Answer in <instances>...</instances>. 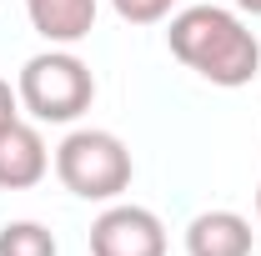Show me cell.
<instances>
[{
	"instance_id": "1",
	"label": "cell",
	"mask_w": 261,
	"mask_h": 256,
	"mask_svg": "<svg viewBox=\"0 0 261 256\" xmlns=\"http://www.w3.org/2000/svg\"><path fill=\"white\" fill-rule=\"evenodd\" d=\"M171 56L196 70L201 81L236 91V86H251L261 70V40L256 31L226 10V5H186L181 15H171Z\"/></svg>"
},
{
	"instance_id": "2",
	"label": "cell",
	"mask_w": 261,
	"mask_h": 256,
	"mask_svg": "<svg viewBox=\"0 0 261 256\" xmlns=\"http://www.w3.org/2000/svg\"><path fill=\"white\" fill-rule=\"evenodd\" d=\"M15 96H20V111H31L40 126H70L91 111L96 75L70 45H50V50H40L20 65Z\"/></svg>"
},
{
	"instance_id": "3",
	"label": "cell",
	"mask_w": 261,
	"mask_h": 256,
	"mask_svg": "<svg viewBox=\"0 0 261 256\" xmlns=\"http://www.w3.org/2000/svg\"><path fill=\"white\" fill-rule=\"evenodd\" d=\"M130 151L116 131L100 126H81L70 131L61 146H56V176L70 196L81 201H116L130 186Z\"/></svg>"
},
{
	"instance_id": "4",
	"label": "cell",
	"mask_w": 261,
	"mask_h": 256,
	"mask_svg": "<svg viewBox=\"0 0 261 256\" xmlns=\"http://www.w3.org/2000/svg\"><path fill=\"white\" fill-rule=\"evenodd\" d=\"M91 256H166V226L151 206L116 201L91 221Z\"/></svg>"
},
{
	"instance_id": "5",
	"label": "cell",
	"mask_w": 261,
	"mask_h": 256,
	"mask_svg": "<svg viewBox=\"0 0 261 256\" xmlns=\"http://www.w3.org/2000/svg\"><path fill=\"white\" fill-rule=\"evenodd\" d=\"M50 171V146L45 136L25 121H10L0 131V191H31Z\"/></svg>"
},
{
	"instance_id": "6",
	"label": "cell",
	"mask_w": 261,
	"mask_h": 256,
	"mask_svg": "<svg viewBox=\"0 0 261 256\" xmlns=\"http://www.w3.org/2000/svg\"><path fill=\"white\" fill-rule=\"evenodd\" d=\"M186 256H251V221L241 211H201L186 226Z\"/></svg>"
},
{
	"instance_id": "7",
	"label": "cell",
	"mask_w": 261,
	"mask_h": 256,
	"mask_svg": "<svg viewBox=\"0 0 261 256\" xmlns=\"http://www.w3.org/2000/svg\"><path fill=\"white\" fill-rule=\"evenodd\" d=\"M25 15L50 45H75L96 31V0H25Z\"/></svg>"
},
{
	"instance_id": "8",
	"label": "cell",
	"mask_w": 261,
	"mask_h": 256,
	"mask_svg": "<svg viewBox=\"0 0 261 256\" xmlns=\"http://www.w3.org/2000/svg\"><path fill=\"white\" fill-rule=\"evenodd\" d=\"M56 236L40 221H10L0 226V256H56Z\"/></svg>"
},
{
	"instance_id": "9",
	"label": "cell",
	"mask_w": 261,
	"mask_h": 256,
	"mask_svg": "<svg viewBox=\"0 0 261 256\" xmlns=\"http://www.w3.org/2000/svg\"><path fill=\"white\" fill-rule=\"evenodd\" d=\"M111 5H116V15L130 20V25H156V20L171 15L176 0H111Z\"/></svg>"
},
{
	"instance_id": "10",
	"label": "cell",
	"mask_w": 261,
	"mask_h": 256,
	"mask_svg": "<svg viewBox=\"0 0 261 256\" xmlns=\"http://www.w3.org/2000/svg\"><path fill=\"white\" fill-rule=\"evenodd\" d=\"M10 121H20V96H15V86L0 75V131L10 126Z\"/></svg>"
},
{
	"instance_id": "11",
	"label": "cell",
	"mask_w": 261,
	"mask_h": 256,
	"mask_svg": "<svg viewBox=\"0 0 261 256\" xmlns=\"http://www.w3.org/2000/svg\"><path fill=\"white\" fill-rule=\"evenodd\" d=\"M236 10H246V15H261V0H236Z\"/></svg>"
},
{
	"instance_id": "12",
	"label": "cell",
	"mask_w": 261,
	"mask_h": 256,
	"mask_svg": "<svg viewBox=\"0 0 261 256\" xmlns=\"http://www.w3.org/2000/svg\"><path fill=\"white\" fill-rule=\"evenodd\" d=\"M256 216H261V186H256Z\"/></svg>"
}]
</instances>
